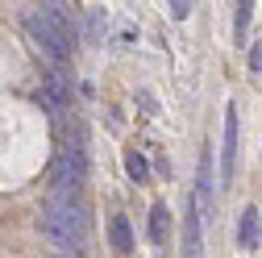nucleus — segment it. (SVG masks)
<instances>
[{
    "instance_id": "obj_1",
    "label": "nucleus",
    "mask_w": 262,
    "mask_h": 258,
    "mask_svg": "<svg viewBox=\"0 0 262 258\" xmlns=\"http://www.w3.org/2000/svg\"><path fill=\"white\" fill-rule=\"evenodd\" d=\"M83 204H79V191H50V200L42 208V233L46 242H54L58 250H79L83 242Z\"/></svg>"
},
{
    "instance_id": "obj_2",
    "label": "nucleus",
    "mask_w": 262,
    "mask_h": 258,
    "mask_svg": "<svg viewBox=\"0 0 262 258\" xmlns=\"http://www.w3.org/2000/svg\"><path fill=\"white\" fill-rule=\"evenodd\" d=\"M25 29H29V38L38 42L42 54H50V58H58V62L71 54V29H67V25H58V21H50L42 9L25 17Z\"/></svg>"
},
{
    "instance_id": "obj_3",
    "label": "nucleus",
    "mask_w": 262,
    "mask_h": 258,
    "mask_svg": "<svg viewBox=\"0 0 262 258\" xmlns=\"http://www.w3.org/2000/svg\"><path fill=\"white\" fill-rule=\"evenodd\" d=\"M50 183H54V191H79V183H83V150H79L75 142L62 146V150L54 154Z\"/></svg>"
},
{
    "instance_id": "obj_4",
    "label": "nucleus",
    "mask_w": 262,
    "mask_h": 258,
    "mask_svg": "<svg viewBox=\"0 0 262 258\" xmlns=\"http://www.w3.org/2000/svg\"><path fill=\"white\" fill-rule=\"evenodd\" d=\"M71 104V79H67V71H46V79H42V109L50 113V117H58L62 109Z\"/></svg>"
},
{
    "instance_id": "obj_5",
    "label": "nucleus",
    "mask_w": 262,
    "mask_h": 258,
    "mask_svg": "<svg viewBox=\"0 0 262 258\" xmlns=\"http://www.w3.org/2000/svg\"><path fill=\"white\" fill-rule=\"evenodd\" d=\"M237 171V113H225V142H221V183H233Z\"/></svg>"
},
{
    "instance_id": "obj_6",
    "label": "nucleus",
    "mask_w": 262,
    "mask_h": 258,
    "mask_svg": "<svg viewBox=\"0 0 262 258\" xmlns=\"http://www.w3.org/2000/svg\"><path fill=\"white\" fill-rule=\"evenodd\" d=\"M183 258H204V246H200V212H195V208L183 212Z\"/></svg>"
},
{
    "instance_id": "obj_7",
    "label": "nucleus",
    "mask_w": 262,
    "mask_h": 258,
    "mask_svg": "<svg viewBox=\"0 0 262 258\" xmlns=\"http://www.w3.org/2000/svg\"><path fill=\"white\" fill-rule=\"evenodd\" d=\"M195 200H200V212H212V154H200V187H195Z\"/></svg>"
},
{
    "instance_id": "obj_8",
    "label": "nucleus",
    "mask_w": 262,
    "mask_h": 258,
    "mask_svg": "<svg viewBox=\"0 0 262 258\" xmlns=\"http://www.w3.org/2000/svg\"><path fill=\"white\" fill-rule=\"evenodd\" d=\"M258 233H262V221H258V208H246L242 212V221H237V242L250 250V246H258Z\"/></svg>"
},
{
    "instance_id": "obj_9",
    "label": "nucleus",
    "mask_w": 262,
    "mask_h": 258,
    "mask_svg": "<svg viewBox=\"0 0 262 258\" xmlns=\"http://www.w3.org/2000/svg\"><path fill=\"white\" fill-rule=\"evenodd\" d=\"M108 238H113V246H117V254H129L134 250V229H129V221L117 212L113 221H108Z\"/></svg>"
},
{
    "instance_id": "obj_10",
    "label": "nucleus",
    "mask_w": 262,
    "mask_h": 258,
    "mask_svg": "<svg viewBox=\"0 0 262 258\" xmlns=\"http://www.w3.org/2000/svg\"><path fill=\"white\" fill-rule=\"evenodd\" d=\"M167 229H171L167 204H154V208H150V238H154V242H167Z\"/></svg>"
},
{
    "instance_id": "obj_11",
    "label": "nucleus",
    "mask_w": 262,
    "mask_h": 258,
    "mask_svg": "<svg viewBox=\"0 0 262 258\" xmlns=\"http://www.w3.org/2000/svg\"><path fill=\"white\" fill-rule=\"evenodd\" d=\"M125 171H129L134 183H146V179H150V163H146L142 154H125Z\"/></svg>"
},
{
    "instance_id": "obj_12",
    "label": "nucleus",
    "mask_w": 262,
    "mask_h": 258,
    "mask_svg": "<svg viewBox=\"0 0 262 258\" xmlns=\"http://www.w3.org/2000/svg\"><path fill=\"white\" fill-rule=\"evenodd\" d=\"M246 25H250V5H237V42L246 46Z\"/></svg>"
},
{
    "instance_id": "obj_13",
    "label": "nucleus",
    "mask_w": 262,
    "mask_h": 258,
    "mask_svg": "<svg viewBox=\"0 0 262 258\" xmlns=\"http://www.w3.org/2000/svg\"><path fill=\"white\" fill-rule=\"evenodd\" d=\"M167 9H171V17H175V21H183V17H187V13L195 9V5H191V0H171Z\"/></svg>"
},
{
    "instance_id": "obj_14",
    "label": "nucleus",
    "mask_w": 262,
    "mask_h": 258,
    "mask_svg": "<svg viewBox=\"0 0 262 258\" xmlns=\"http://www.w3.org/2000/svg\"><path fill=\"white\" fill-rule=\"evenodd\" d=\"M250 67H254V71H262V42L250 50Z\"/></svg>"
}]
</instances>
